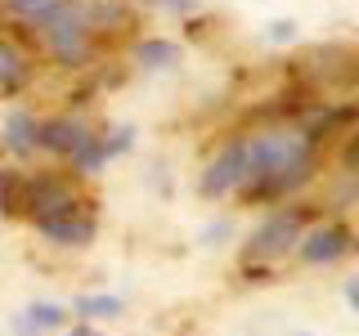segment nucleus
Instances as JSON below:
<instances>
[{
	"instance_id": "obj_1",
	"label": "nucleus",
	"mask_w": 359,
	"mask_h": 336,
	"mask_svg": "<svg viewBox=\"0 0 359 336\" xmlns=\"http://www.w3.org/2000/svg\"><path fill=\"white\" fill-rule=\"evenodd\" d=\"M314 148L301 126H269L243 139V202H278L310 179Z\"/></svg>"
},
{
	"instance_id": "obj_2",
	"label": "nucleus",
	"mask_w": 359,
	"mask_h": 336,
	"mask_svg": "<svg viewBox=\"0 0 359 336\" xmlns=\"http://www.w3.org/2000/svg\"><path fill=\"white\" fill-rule=\"evenodd\" d=\"M32 27L41 31L45 50L59 67H86L95 59L99 36L86 18V0H59V5H50L45 14L32 18Z\"/></svg>"
},
{
	"instance_id": "obj_3",
	"label": "nucleus",
	"mask_w": 359,
	"mask_h": 336,
	"mask_svg": "<svg viewBox=\"0 0 359 336\" xmlns=\"http://www.w3.org/2000/svg\"><path fill=\"white\" fill-rule=\"evenodd\" d=\"M310 220H314L310 206L269 211V216L256 224L252 233H247V242H243V265H274V260H283V255H292Z\"/></svg>"
},
{
	"instance_id": "obj_4",
	"label": "nucleus",
	"mask_w": 359,
	"mask_h": 336,
	"mask_svg": "<svg viewBox=\"0 0 359 336\" xmlns=\"http://www.w3.org/2000/svg\"><path fill=\"white\" fill-rule=\"evenodd\" d=\"M76 202H81V193H76V184L67 175H32L22 179V216H27L32 224L36 220H50V216H63V211H72Z\"/></svg>"
},
{
	"instance_id": "obj_5",
	"label": "nucleus",
	"mask_w": 359,
	"mask_h": 336,
	"mask_svg": "<svg viewBox=\"0 0 359 336\" xmlns=\"http://www.w3.org/2000/svg\"><path fill=\"white\" fill-rule=\"evenodd\" d=\"M355 233L346 229L341 220H319L314 229L301 233V242H297V255L306 265H337V260H346V255L355 251Z\"/></svg>"
},
{
	"instance_id": "obj_6",
	"label": "nucleus",
	"mask_w": 359,
	"mask_h": 336,
	"mask_svg": "<svg viewBox=\"0 0 359 336\" xmlns=\"http://www.w3.org/2000/svg\"><path fill=\"white\" fill-rule=\"evenodd\" d=\"M36 229L50 242H59V246H90V242H95V233H99V220H95V211H90V202L81 197L72 211H63V216L36 220Z\"/></svg>"
},
{
	"instance_id": "obj_7",
	"label": "nucleus",
	"mask_w": 359,
	"mask_h": 336,
	"mask_svg": "<svg viewBox=\"0 0 359 336\" xmlns=\"http://www.w3.org/2000/svg\"><path fill=\"white\" fill-rule=\"evenodd\" d=\"M238 184H243V139H233L229 148H220L207 162V171H202V179H198V193L202 197H224Z\"/></svg>"
},
{
	"instance_id": "obj_8",
	"label": "nucleus",
	"mask_w": 359,
	"mask_h": 336,
	"mask_svg": "<svg viewBox=\"0 0 359 336\" xmlns=\"http://www.w3.org/2000/svg\"><path fill=\"white\" fill-rule=\"evenodd\" d=\"M86 139H90V126H86V121H76V117H67V112L36 121V148L54 153V157H72Z\"/></svg>"
},
{
	"instance_id": "obj_9",
	"label": "nucleus",
	"mask_w": 359,
	"mask_h": 336,
	"mask_svg": "<svg viewBox=\"0 0 359 336\" xmlns=\"http://www.w3.org/2000/svg\"><path fill=\"white\" fill-rule=\"evenodd\" d=\"M130 144H135V130H130V126L112 130V139H108V134H90V139L81 144V148L72 153V166H76V175H99V171L108 166V157L126 153Z\"/></svg>"
},
{
	"instance_id": "obj_10",
	"label": "nucleus",
	"mask_w": 359,
	"mask_h": 336,
	"mask_svg": "<svg viewBox=\"0 0 359 336\" xmlns=\"http://www.w3.org/2000/svg\"><path fill=\"white\" fill-rule=\"evenodd\" d=\"M0 144H5L14 157H32V153H36V112L9 108L5 126H0Z\"/></svg>"
},
{
	"instance_id": "obj_11",
	"label": "nucleus",
	"mask_w": 359,
	"mask_h": 336,
	"mask_svg": "<svg viewBox=\"0 0 359 336\" xmlns=\"http://www.w3.org/2000/svg\"><path fill=\"white\" fill-rule=\"evenodd\" d=\"M27 76H32L27 54H22L9 36H0V94H14V90H22V85H27Z\"/></svg>"
},
{
	"instance_id": "obj_12",
	"label": "nucleus",
	"mask_w": 359,
	"mask_h": 336,
	"mask_svg": "<svg viewBox=\"0 0 359 336\" xmlns=\"http://www.w3.org/2000/svg\"><path fill=\"white\" fill-rule=\"evenodd\" d=\"M63 323H67V309H63V305H54V300H36V305L22 309V318L14 323V328H18L22 336H41V332L63 328Z\"/></svg>"
},
{
	"instance_id": "obj_13",
	"label": "nucleus",
	"mask_w": 359,
	"mask_h": 336,
	"mask_svg": "<svg viewBox=\"0 0 359 336\" xmlns=\"http://www.w3.org/2000/svg\"><path fill=\"white\" fill-rule=\"evenodd\" d=\"M130 54H135V63L149 67V72H162V67H175V63H180V45L166 41V36H144V41H135Z\"/></svg>"
},
{
	"instance_id": "obj_14",
	"label": "nucleus",
	"mask_w": 359,
	"mask_h": 336,
	"mask_svg": "<svg viewBox=\"0 0 359 336\" xmlns=\"http://www.w3.org/2000/svg\"><path fill=\"white\" fill-rule=\"evenodd\" d=\"M76 314H81V323H95V318H117L121 314V300L117 296H76V305H72Z\"/></svg>"
},
{
	"instance_id": "obj_15",
	"label": "nucleus",
	"mask_w": 359,
	"mask_h": 336,
	"mask_svg": "<svg viewBox=\"0 0 359 336\" xmlns=\"http://www.w3.org/2000/svg\"><path fill=\"white\" fill-rule=\"evenodd\" d=\"M0 211L22 216V175L18 171H0Z\"/></svg>"
},
{
	"instance_id": "obj_16",
	"label": "nucleus",
	"mask_w": 359,
	"mask_h": 336,
	"mask_svg": "<svg viewBox=\"0 0 359 336\" xmlns=\"http://www.w3.org/2000/svg\"><path fill=\"white\" fill-rule=\"evenodd\" d=\"M265 36H269V45H292V41H297V22H292V18H278V22H269Z\"/></svg>"
},
{
	"instance_id": "obj_17",
	"label": "nucleus",
	"mask_w": 359,
	"mask_h": 336,
	"mask_svg": "<svg viewBox=\"0 0 359 336\" xmlns=\"http://www.w3.org/2000/svg\"><path fill=\"white\" fill-rule=\"evenodd\" d=\"M50 5H59V0H9V9H14V14H22V18H36V14H45Z\"/></svg>"
},
{
	"instance_id": "obj_18",
	"label": "nucleus",
	"mask_w": 359,
	"mask_h": 336,
	"mask_svg": "<svg viewBox=\"0 0 359 336\" xmlns=\"http://www.w3.org/2000/svg\"><path fill=\"white\" fill-rule=\"evenodd\" d=\"M153 5H162V9H171V14H194V9L202 5V0H153Z\"/></svg>"
},
{
	"instance_id": "obj_19",
	"label": "nucleus",
	"mask_w": 359,
	"mask_h": 336,
	"mask_svg": "<svg viewBox=\"0 0 359 336\" xmlns=\"http://www.w3.org/2000/svg\"><path fill=\"white\" fill-rule=\"evenodd\" d=\"M341 162L351 166V171H359V130L351 134V144H346V153H341Z\"/></svg>"
},
{
	"instance_id": "obj_20",
	"label": "nucleus",
	"mask_w": 359,
	"mask_h": 336,
	"mask_svg": "<svg viewBox=\"0 0 359 336\" xmlns=\"http://www.w3.org/2000/svg\"><path fill=\"white\" fill-rule=\"evenodd\" d=\"M346 305L359 314V274H355V278H346Z\"/></svg>"
},
{
	"instance_id": "obj_21",
	"label": "nucleus",
	"mask_w": 359,
	"mask_h": 336,
	"mask_svg": "<svg viewBox=\"0 0 359 336\" xmlns=\"http://www.w3.org/2000/svg\"><path fill=\"white\" fill-rule=\"evenodd\" d=\"M67 336H104L95 328V323H72V328H67Z\"/></svg>"
},
{
	"instance_id": "obj_22",
	"label": "nucleus",
	"mask_w": 359,
	"mask_h": 336,
	"mask_svg": "<svg viewBox=\"0 0 359 336\" xmlns=\"http://www.w3.org/2000/svg\"><path fill=\"white\" fill-rule=\"evenodd\" d=\"M297 336H314V332H297Z\"/></svg>"
}]
</instances>
